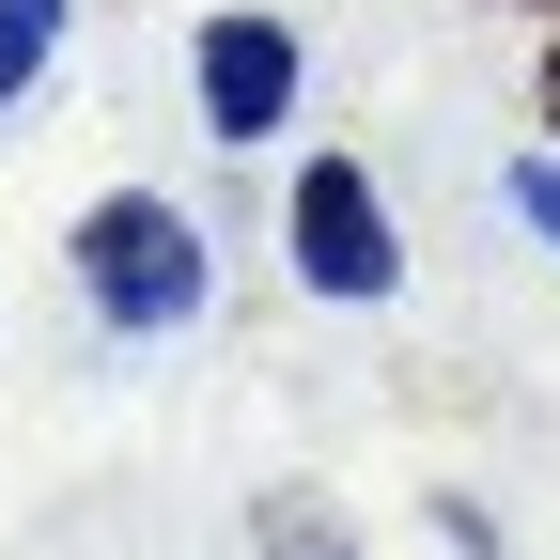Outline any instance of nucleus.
<instances>
[{
    "label": "nucleus",
    "instance_id": "1",
    "mask_svg": "<svg viewBox=\"0 0 560 560\" xmlns=\"http://www.w3.org/2000/svg\"><path fill=\"white\" fill-rule=\"evenodd\" d=\"M62 280H79V312L109 342H187L219 312V234L187 219L156 187H94L79 219H62Z\"/></svg>",
    "mask_w": 560,
    "mask_h": 560
},
{
    "label": "nucleus",
    "instance_id": "2",
    "mask_svg": "<svg viewBox=\"0 0 560 560\" xmlns=\"http://www.w3.org/2000/svg\"><path fill=\"white\" fill-rule=\"evenodd\" d=\"M296 109H312V32L280 0H202L187 16V125L219 156H265V140H296Z\"/></svg>",
    "mask_w": 560,
    "mask_h": 560
},
{
    "label": "nucleus",
    "instance_id": "3",
    "mask_svg": "<svg viewBox=\"0 0 560 560\" xmlns=\"http://www.w3.org/2000/svg\"><path fill=\"white\" fill-rule=\"evenodd\" d=\"M280 280H296L312 312H389L405 296V219H389V187L342 156H296V187H280Z\"/></svg>",
    "mask_w": 560,
    "mask_h": 560
},
{
    "label": "nucleus",
    "instance_id": "4",
    "mask_svg": "<svg viewBox=\"0 0 560 560\" xmlns=\"http://www.w3.org/2000/svg\"><path fill=\"white\" fill-rule=\"evenodd\" d=\"M62 32H79V0H0V125L32 109V79L62 62Z\"/></svg>",
    "mask_w": 560,
    "mask_h": 560
},
{
    "label": "nucleus",
    "instance_id": "5",
    "mask_svg": "<svg viewBox=\"0 0 560 560\" xmlns=\"http://www.w3.org/2000/svg\"><path fill=\"white\" fill-rule=\"evenodd\" d=\"M265 560H359V529L327 499H265Z\"/></svg>",
    "mask_w": 560,
    "mask_h": 560
},
{
    "label": "nucleus",
    "instance_id": "6",
    "mask_svg": "<svg viewBox=\"0 0 560 560\" xmlns=\"http://www.w3.org/2000/svg\"><path fill=\"white\" fill-rule=\"evenodd\" d=\"M499 187H514V219H529V234H545V265H560V140H545V156H514Z\"/></svg>",
    "mask_w": 560,
    "mask_h": 560
}]
</instances>
